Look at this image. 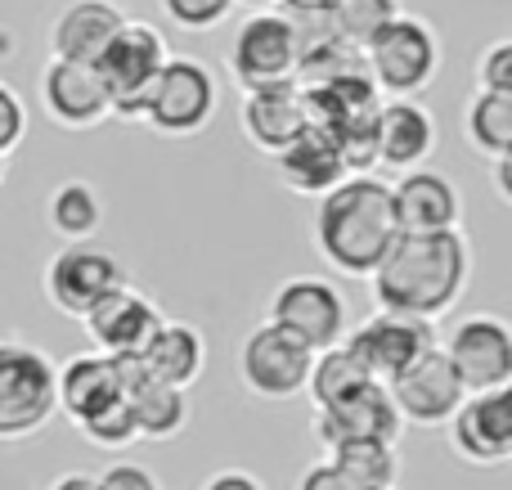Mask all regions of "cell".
Segmentation results:
<instances>
[{"mask_svg": "<svg viewBox=\"0 0 512 490\" xmlns=\"http://www.w3.org/2000/svg\"><path fill=\"white\" fill-rule=\"evenodd\" d=\"M378 311L418 315V320H441L459 306V297L472 284V248L463 230L436 234H396L382 266L369 275Z\"/></svg>", "mask_w": 512, "mask_h": 490, "instance_id": "6da1fadb", "label": "cell"}, {"mask_svg": "<svg viewBox=\"0 0 512 490\" xmlns=\"http://www.w3.org/2000/svg\"><path fill=\"white\" fill-rule=\"evenodd\" d=\"M315 252L346 279H369L391 252L400 225L391 185L373 171H351L315 207Z\"/></svg>", "mask_w": 512, "mask_h": 490, "instance_id": "7a4b0ae2", "label": "cell"}, {"mask_svg": "<svg viewBox=\"0 0 512 490\" xmlns=\"http://www.w3.org/2000/svg\"><path fill=\"white\" fill-rule=\"evenodd\" d=\"M59 414V365L23 338H0V446L27 441Z\"/></svg>", "mask_w": 512, "mask_h": 490, "instance_id": "3957f363", "label": "cell"}, {"mask_svg": "<svg viewBox=\"0 0 512 490\" xmlns=\"http://www.w3.org/2000/svg\"><path fill=\"white\" fill-rule=\"evenodd\" d=\"M221 108V86H216V72L203 59H189V54H171L167 68L158 72L149 90V104H144L140 122L149 131L167 135V140H189V135L207 131Z\"/></svg>", "mask_w": 512, "mask_h": 490, "instance_id": "277c9868", "label": "cell"}, {"mask_svg": "<svg viewBox=\"0 0 512 490\" xmlns=\"http://www.w3.org/2000/svg\"><path fill=\"white\" fill-rule=\"evenodd\" d=\"M171 50L167 36L153 23H140V18H126L122 32L108 41V50L95 59L99 77H104L108 95H113V117L122 122H140L144 104H149V90L158 81V72L167 68Z\"/></svg>", "mask_w": 512, "mask_h": 490, "instance_id": "5b68a950", "label": "cell"}, {"mask_svg": "<svg viewBox=\"0 0 512 490\" xmlns=\"http://www.w3.org/2000/svg\"><path fill=\"white\" fill-rule=\"evenodd\" d=\"M122 284H131L122 257L99 248L95 239L63 243V248L45 261V279H41L45 302L59 315H68V320H86V315Z\"/></svg>", "mask_w": 512, "mask_h": 490, "instance_id": "8992f818", "label": "cell"}, {"mask_svg": "<svg viewBox=\"0 0 512 490\" xmlns=\"http://www.w3.org/2000/svg\"><path fill=\"white\" fill-rule=\"evenodd\" d=\"M310 365L315 347H306L297 333L279 329L274 320H261L239 347V378L256 401H297L310 383Z\"/></svg>", "mask_w": 512, "mask_h": 490, "instance_id": "52a82bcc", "label": "cell"}, {"mask_svg": "<svg viewBox=\"0 0 512 490\" xmlns=\"http://www.w3.org/2000/svg\"><path fill=\"white\" fill-rule=\"evenodd\" d=\"M364 63L369 77L378 81L382 95H418L432 86L436 68H441V41L436 32L414 14H400L387 23L369 45H364Z\"/></svg>", "mask_w": 512, "mask_h": 490, "instance_id": "ba28073f", "label": "cell"}, {"mask_svg": "<svg viewBox=\"0 0 512 490\" xmlns=\"http://www.w3.org/2000/svg\"><path fill=\"white\" fill-rule=\"evenodd\" d=\"M387 392L409 428H445V423L454 419V410L468 401V387H463L459 369L445 356L441 342L427 347L418 360H409L387 383Z\"/></svg>", "mask_w": 512, "mask_h": 490, "instance_id": "9c48e42d", "label": "cell"}, {"mask_svg": "<svg viewBox=\"0 0 512 490\" xmlns=\"http://www.w3.org/2000/svg\"><path fill=\"white\" fill-rule=\"evenodd\" d=\"M265 320L297 333L306 347L324 351L346 338V297H342V288L324 275H292L274 288Z\"/></svg>", "mask_w": 512, "mask_h": 490, "instance_id": "30bf717a", "label": "cell"}, {"mask_svg": "<svg viewBox=\"0 0 512 490\" xmlns=\"http://www.w3.org/2000/svg\"><path fill=\"white\" fill-rule=\"evenodd\" d=\"M230 77L243 90L297 77V36L283 9H252L230 41Z\"/></svg>", "mask_w": 512, "mask_h": 490, "instance_id": "8fae6325", "label": "cell"}, {"mask_svg": "<svg viewBox=\"0 0 512 490\" xmlns=\"http://www.w3.org/2000/svg\"><path fill=\"white\" fill-rule=\"evenodd\" d=\"M41 108L59 131H95L113 122V95L95 63L81 59H54L41 72Z\"/></svg>", "mask_w": 512, "mask_h": 490, "instance_id": "7c38bea8", "label": "cell"}, {"mask_svg": "<svg viewBox=\"0 0 512 490\" xmlns=\"http://www.w3.org/2000/svg\"><path fill=\"white\" fill-rule=\"evenodd\" d=\"M445 356L454 360L468 392H495L512 383V324L504 315L477 311L459 320L445 338Z\"/></svg>", "mask_w": 512, "mask_h": 490, "instance_id": "4fadbf2b", "label": "cell"}, {"mask_svg": "<svg viewBox=\"0 0 512 490\" xmlns=\"http://www.w3.org/2000/svg\"><path fill=\"white\" fill-rule=\"evenodd\" d=\"M342 342L355 351V360L378 383H391L409 360H418L427 347H436V329H432V320H418V315L378 311L369 320H360L355 329H346Z\"/></svg>", "mask_w": 512, "mask_h": 490, "instance_id": "5bb4252c", "label": "cell"}, {"mask_svg": "<svg viewBox=\"0 0 512 490\" xmlns=\"http://www.w3.org/2000/svg\"><path fill=\"white\" fill-rule=\"evenodd\" d=\"M450 446L459 459L477 468H499L512 459V383L495 392H468V401L454 410Z\"/></svg>", "mask_w": 512, "mask_h": 490, "instance_id": "9a60e30c", "label": "cell"}, {"mask_svg": "<svg viewBox=\"0 0 512 490\" xmlns=\"http://www.w3.org/2000/svg\"><path fill=\"white\" fill-rule=\"evenodd\" d=\"M310 432H315L319 446H337V441H360V437H378V441H400L405 432V419H400L396 401H391L387 383H369L355 396L337 405H324L310 419Z\"/></svg>", "mask_w": 512, "mask_h": 490, "instance_id": "2e32d148", "label": "cell"}, {"mask_svg": "<svg viewBox=\"0 0 512 490\" xmlns=\"http://www.w3.org/2000/svg\"><path fill=\"white\" fill-rule=\"evenodd\" d=\"M391 203H396V225L405 234H436V230H459L463 225V194L450 176L432 167H409L391 185Z\"/></svg>", "mask_w": 512, "mask_h": 490, "instance_id": "e0dca14e", "label": "cell"}, {"mask_svg": "<svg viewBox=\"0 0 512 490\" xmlns=\"http://www.w3.org/2000/svg\"><path fill=\"white\" fill-rule=\"evenodd\" d=\"M162 320H167V315L158 311V302H153L149 293L122 284V288H113L81 324H86L95 351H104V356H126V351L149 347V338L158 333Z\"/></svg>", "mask_w": 512, "mask_h": 490, "instance_id": "ac0fdd59", "label": "cell"}, {"mask_svg": "<svg viewBox=\"0 0 512 490\" xmlns=\"http://www.w3.org/2000/svg\"><path fill=\"white\" fill-rule=\"evenodd\" d=\"M239 126L243 135L256 144L261 153H279L306 131V95H301V81H270V86H252L243 90V108H239Z\"/></svg>", "mask_w": 512, "mask_h": 490, "instance_id": "d6986e66", "label": "cell"}, {"mask_svg": "<svg viewBox=\"0 0 512 490\" xmlns=\"http://www.w3.org/2000/svg\"><path fill=\"white\" fill-rule=\"evenodd\" d=\"M274 176L297 198H324L328 189H333L337 180H346L351 171H346L342 144L328 131H319V126H306L288 149L274 153Z\"/></svg>", "mask_w": 512, "mask_h": 490, "instance_id": "ffe728a7", "label": "cell"}, {"mask_svg": "<svg viewBox=\"0 0 512 490\" xmlns=\"http://www.w3.org/2000/svg\"><path fill=\"white\" fill-rule=\"evenodd\" d=\"M126 18L131 14L117 0H68L50 23V54L54 59L95 63L108 50V41L122 32Z\"/></svg>", "mask_w": 512, "mask_h": 490, "instance_id": "44dd1931", "label": "cell"}, {"mask_svg": "<svg viewBox=\"0 0 512 490\" xmlns=\"http://www.w3.org/2000/svg\"><path fill=\"white\" fill-rule=\"evenodd\" d=\"M436 149V122L414 95L382 99L378 113V162L391 171L423 167Z\"/></svg>", "mask_w": 512, "mask_h": 490, "instance_id": "7402d4cb", "label": "cell"}, {"mask_svg": "<svg viewBox=\"0 0 512 490\" xmlns=\"http://www.w3.org/2000/svg\"><path fill=\"white\" fill-rule=\"evenodd\" d=\"M117 401H126V392L117 383L113 356L86 351V356H72L68 365H59V414L72 428H81L86 419L104 414Z\"/></svg>", "mask_w": 512, "mask_h": 490, "instance_id": "603a6c76", "label": "cell"}, {"mask_svg": "<svg viewBox=\"0 0 512 490\" xmlns=\"http://www.w3.org/2000/svg\"><path fill=\"white\" fill-rule=\"evenodd\" d=\"M149 374L158 383H171V387H194L207 369V338L198 324L189 320H162L158 333L149 338V347L140 351Z\"/></svg>", "mask_w": 512, "mask_h": 490, "instance_id": "cb8c5ba5", "label": "cell"}, {"mask_svg": "<svg viewBox=\"0 0 512 490\" xmlns=\"http://www.w3.org/2000/svg\"><path fill=\"white\" fill-rule=\"evenodd\" d=\"M328 459L342 468V477L355 490H391L400 482V450H396V441H378V437L337 441V446H328Z\"/></svg>", "mask_w": 512, "mask_h": 490, "instance_id": "d4e9b609", "label": "cell"}, {"mask_svg": "<svg viewBox=\"0 0 512 490\" xmlns=\"http://www.w3.org/2000/svg\"><path fill=\"white\" fill-rule=\"evenodd\" d=\"M104 212L108 207L90 180H63V185H54L50 203H45V221L63 243L95 239L99 225H104Z\"/></svg>", "mask_w": 512, "mask_h": 490, "instance_id": "484cf974", "label": "cell"}, {"mask_svg": "<svg viewBox=\"0 0 512 490\" xmlns=\"http://www.w3.org/2000/svg\"><path fill=\"white\" fill-rule=\"evenodd\" d=\"M131 410H135V428H140V441H171L189 428V396L185 387H171V383H140L131 396Z\"/></svg>", "mask_w": 512, "mask_h": 490, "instance_id": "4316f807", "label": "cell"}, {"mask_svg": "<svg viewBox=\"0 0 512 490\" xmlns=\"http://www.w3.org/2000/svg\"><path fill=\"white\" fill-rule=\"evenodd\" d=\"M369 383H378V378H373L369 369L355 360V351L346 347V342H337V347L315 351L306 396H310V405H315V410H324V405L346 401V396H355L360 387H369Z\"/></svg>", "mask_w": 512, "mask_h": 490, "instance_id": "83f0119b", "label": "cell"}, {"mask_svg": "<svg viewBox=\"0 0 512 490\" xmlns=\"http://www.w3.org/2000/svg\"><path fill=\"white\" fill-rule=\"evenodd\" d=\"M463 135L477 153L499 158L512 149V90H477L463 108Z\"/></svg>", "mask_w": 512, "mask_h": 490, "instance_id": "f1b7e54d", "label": "cell"}, {"mask_svg": "<svg viewBox=\"0 0 512 490\" xmlns=\"http://www.w3.org/2000/svg\"><path fill=\"white\" fill-rule=\"evenodd\" d=\"M333 14H337V27H342L346 41L364 50V45L387 23H396L405 9H400V0H333Z\"/></svg>", "mask_w": 512, "mask_h": 490, "instance_id": "f546056e", "label": "cell"}, {"mask_svg": "<svg viewBox=\"0 0 512 490\" xmlns=\"http://www.w3.org/2000/svg\"><path fill=\"white\" fill-rule=\"evenodd\" d=\"M77 432L90 441V446H99V450H126V446H135V441H140V428H135V410H131V401L108 405L104 414L86 419Z\"/></svg>", "mask_w": 512, "mask_h": 490, "instance_id": "4dcf8cb0", "label": "cell"}, {"mask_svg": "<svg viewBox=\"0 0 512 490\" xmlns=\"http://www.w3.org/2000/svg\"><path fill=\"white\" fill-rule=\"evenodd\" d=\"M234 5L239 0H162V14L176 27H185V32H212V27H221L230 18Z\"/></svg>", "mask_w": 512, "mask_h": 490, "instance_id": "1f68e13d", "label": "cell"}, {"mask_svg": "<svg viewBox=\"0 0 512 490\" xmlns=\"http://www.w3.org/2000/svg\"><path fill=\"white\" fill-rule=\"evenodd\" d=\"M23 135H27V104L14 86L0 81V153L9 158V153L23 144Z\"/></svg>", "mask_w": 512, "mask_h": 490, "instance_id": "d6a6232c", "label": "cell"}, {"mask_svg": "<svg viewBox=\"0 0 512 490\" xmlns=\"http://www.w3.org/2000/svg\"><path fill=\"white\" fill-rule=\"evenodd\" d=\"M477 86L481 90H512V36L481 50L477 59Z\"/></svg>", "mask_w": 512, "mask_h": 490, "instance_id": "836d02e7", "label": "cell"}, {"mask_svg": "<svg viewBox=\"0 0 512 490\" xmlns=\"http://www.w3.org/2000/svg\"><path fill=\"white\" fill-rule=\"evenodd\" d=\"M95 486L99 490H162L158 473L144 464H131V459H117V464H108L104 473H95Z\"/></svg>", "mask_w": 512, "mask_h": 490, "instance_id": "e575fe53", "label": "cell"}, {"mask_svg": "<svg viewBox=\"0 0 512 490\" xmlns=\"http://www.w3.org/2000/svg\"><path fill=\"white\" fill-rule=\"evenodd\" d=\"M292 490H355V486L346 482L342 468H337L333 459H315L310 468H301V477H297Z\"/></svg>", "mask_w": 512, "mask_h": 490, "instance_id": "d590c367", "label": "cell"}, {"mask_svg": "<svg viewBox=\"0 0 512 490\" xmlns=\"http://www.w3.org/2000/svg\"><path fill=\"white\" fill-rule=\"evenodd\" d=\"M203 490H265V486H261V477L248 473V468H221V473L207 477Z\"/></svg>", "mask_w": 512, "mask_h": 490, "instance_id": "8d00e7d4", "label": "cell"}, {"mask_svg": "<svg viewBox=\"0 0 512 490\" xmlns=\"http://www.w3.org/2000/svg\"><path fill=\"white\" fill-rule=\"evenodd\" d=\"M490 162H495V194L512 207V149L499 153V158H490Z\"/></svg>", "mask_w": 512, "mask_h": 490, "instance_id": "74e56055", "label": "cell"}, {"mask_svg": "<svg viewBox=\"0 0 512 490\" xmlns=\"http://www.w3.org/2000/svg\"><path fill=\"white\" fill-rule=\"evenodd\" d=\"M50 490H99V486H95V473H81V468H77V473L54 477Z\"/></svg>", "mask_w": 512, "mask_h": 490, "instance_id": "f35d334b", "label": "cell"}, {"mask_svg": "<svg viewBox=\"0 0 512 490\" xmlns=\"http://www.w3.org/2000/svg\"><path fill=\"white\" fill-rule=\"evenodd\" d=\"M243 5H252V9H274L279 0H243Z\"/></svg>", "mask_w": 512, "mask_h": 490, "instance_id": "ab89813d", "label": "cell"}, {"mask_svg": "<svg viewBox=\"0 0 512 490\" xmlns=\"http://www.w3.org/2000/svg\"><path fill=\"white\" fill-rule=\"evenodd\" d=\"M5 176H9V158L0 153V185H5Z\"/></svg>", "mask_w": 512, "mask_h": 490, "instance_id": "60d3db41", "label": "cell"}, {"mask_svg": "<svg viewBox=\"0 0 512 490\" xmlns=\"http://www.w3.org/2000/svg\"><path fill=\"white\" fill-rule=\"evenodd\" d=\"M391 490H396V486H391Z\"/></svg>", "mask_w": 512, "mask_h": 490, "instance_id": "b9f144b4", "label": "cell"}]
</instances>
